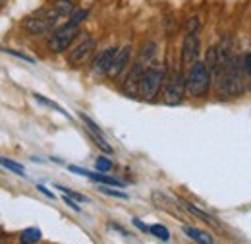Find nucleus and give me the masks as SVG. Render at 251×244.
I'll list each match as a JSON object with an SVG mask.
<instances>
[{
	"label": "nucleus",
	"instance_id": "10",
	"mask_svg": "<svg viewBox=\"0 0 251 244\" xmlns=\"http://www.w3.org/2000/svg\"><path fill=\"white\" fill-rule=\"evenodd\" d=\"M95 39H85V41H81L75 49H72V53H70V64H81V62L85 61L91 53L95 51Z\"/></svg>",
	"mask_w": 251,
	"mask_h": 244
},
{
	"label": "nucleus",
	"instance_id": "31",
	"mask_svg": "<svg viewBox=\"0 0 251 244\" xmlns=\"http://www.w3.org/2000/svg\"><path fill=\"white\" fill-rule=\"evenodd\" d=\"M0 4H2V0H0Z\"/></svg>",
	"mask_w": 251,
	"mask_h": 244
},
{
	"label": "nucleus",
	"instance_id": "13",
	"mask_svg": "<svg viewBox=\"0 0 251 244\" xmlns=\"http://www.w3.org/2000/svg\"><path fill=\"white\" fill-rule=\"evenodd\" d=\"M180 204H182L191 215H195L197 219H201V221H205V223H209V225H217V221H215L211 215L207 214V212H203V210H199L195 204H189V202H186V200H180Z\"/></svg>",
	"mask_w": 251,
	"mask_h": 244
},
{
	"label": "nucleus",
	"instance_id": "28",
	"mask_svg": "<svg viewBox=\"0 0 251 244\" xmlns=\"http://www.w3.org/2000/svg\"><path fill=\"white\" fill-rule=\"evenodd\" d=\"M64 202H66V206H70V208H72L74 212H81V208H79V206H77V204L74 202V198H70L68 194L64 196Z\"/></svg>",
	"mask_w": 251,
	"mask_h": 244
},
{
	"label": "nucleus",
	"instance_id": "27",
	"mask_svg": "<svg viewBox=\"0 0 251 244\" xmlns=\"http://www.w3.org/2000/svg\"><path fill=\"white\" fill-rule=\"evenodd\" d=\"M242 70H244L246 74H251V53L244 57V61H242Z\"/></svg>",
	"mask_w": 251,
	"mask_h": 244
},
{
	"label": "nucleus",
	"instance_id": "2",
	"mask_svg": "<svg viewBox=\"0 0 251 244\" xmlns=\"http://www.w3.org/2000/svg\"><path fill=\"white\" fill-rule=\"evenodd\" d=\"M58 14L50 8V10H39L35 12L33 16L24 20V28L33 33V35H47L56 28V22H58Z\"/></svg>",
	"mask_w": 251,
	"mask_h": 244
},
{
	"label": "nucleus",
	"instance_id": "24",
	"mask_svg": "<svg viewBox=\"0 0 251 244\" xmlns=\"http://www.w3.org/2000/svg\"><path fill=\"white\" fill-rule=\"evenodd\" d=\"M199 30V18L195 16V18H189L188 24H186V31L188 33H195V31Z\"/></svg>",
	"mask_w": 251,
	"mask_h": 244
},
{
	"label": "nucleus",
	"instance_id": "3",
	"mask_svg": "<svg viewBox=\"0 0 251 244\" xmlns=\"http://www.w3.org/2000/svg\"><path fill=\"white\" fill-rule=\"evenodd\" d=\"M162 82H164V70H162L160 66H157V64L147 66V70L143 72V76H141V80H139L137 93H139L143 99L151 101V99L157 97Z\"/></svg>",
	"mask_w": 251,
	"mask_h": 244
},
{
	"label": "nucleus",
	"instance_id": "1",
	"mask_svg": "<svg viewBox=\"0 0 251 244\" xmlns=\"http://www.w3.org/2000/svg\"><path fill=\"white\" fill-rule=\"evenodd\" d=\"M211 88V72L207 68V64L201 61H195L189 66V72L186 76V92L189 97L199 99L205 97Z\"/></svg>",
	"mask_w": 251,
	"mask_h": 244
},
{
	"label": "nucleus",
	"instance_id": "14",
	"mask_svg": "<svg viewBox=\"0 0 251 244\" xmlns=\"http://www.w3.org/2000/svg\"><path fill=\"white\" fill-rule=\"evenodd\" d=\"M52 10H54L60 18H66V16H72V14L75 12V6H74V0H54Z\"/></svg>",
	"mask_w": 251,
	"mask_h": 244
},
{
	"label": "nucleus",
	"instance_id": "6",
	"mask_svg": "<svg viewBox=\"0 0 251 244\" xmlns=\"http://www.w3.org/2000/svg\"><path fill=\"white\" fill-rule=\"evenodd\" d=\"M75 37H77V28L72 26V24H66L60 30H56L52 33V37L49 39V49L52 53H64L74 43Z\"/></svg>",
	"mask_w": 251,
	"mask_h": 244
},
{
	"label": "nucleus",
	"instance_id": "21",
	"mask_svg": "<svg viewBox=\"0 0 251 244\" xmlns=\"http://www.w3.org/2000/svg\"><path fill=\"white\" fill-rule=\"evenodd\" d=\"M79 119L87 124V128H89V132H91V134H95V136H102V130H100V128H99V126H97L89 117H85V115L81 113V115H79Z\"/></svg>",
	"mask_w": 251,
	"mask_h": 244
},
{
	"label": "nucleus",
	"instance_id": "30",
	"mask_svg": "<svg viewBox=\"0 0 251 244\" xmlns=\"http://www.w3.org/2000/svg\"><path fill=\"white\" fill-rule=\"evenodd\" d=\"M133 223H135V225H137V227H139L141 231H145V233H149V227H145V225H143V223H141L139 219H133Z\"/></svg>",
	"mask_w": 251,
	"mask_h": 244
},
{
	"label": "nucleus",
	"instance_id": "7",
	"mask_svg": "<svg viewBox=\"0 0 251 244\" xmlns=\"http://www.w3.org/2000/svg\"><path fill=\"white\" fill-rule=\"evenodd\" d=\"M197 55H199V39H197V33H188L186 39H184V45H182V62L186 66H191L193 62L197 61Z\"/></svg>",
	"mask_w": 251,
	"mask_h": 244
},
{
	"label": "nucleus",
	"instance_id": "20",
	"mask_svg": "<svg viewBox=\"0 0 251 244\" xmlns=\"http://www.w3.org/2000/svg\"><path fill=\"white\" fill-rule=\"evenodd\" d=\"M87 16H89V10H79V12H74V14H72V20H70L68 24H72V26H75V28H77V26H79V24H81V22H83Z\"/></svg>",
	"mask_w": 251,
	"mask_h": 244
},
{
	"label": "nucleus",
	"instance_id": "22",
	"mask_svg": "<svg viewBox=\"0 0 251 244\" xmlns=\"http://www.w3.org/2000/svg\"><path fill=\"white\" fill-rule=\"evenodd\" d=\"M56 190H62L64 194H68V196H72L74 200H77V202H89L83 194H77V192H74V190H70V188H64V186H56Z\"/></svg>",
	"mask_w": 251,
	"mask_h": 244
},
{
	"label": "nucleus",
	"instance_id": "11",
	"mask_svg": "<svg viewBox=\"0 0 251 244\" xmlns=\"http://www.w3.org/2000/svg\"><path fill=\"white\" fill-rule=\"evenodd\" d=\"M70 171H72V173H77V175H83V177L91 179V181H95V183L108 184V186H118V188L124 186V183H120V181H116V179H112V177L99 175V173H91V171H85V169H79V167H70Z\"/></svg>",
	"mask_w": 251,
	"mask_h": 244
},
{
	"label": "nucleus",
	"instance_id": "25",
	"mask_svg": "<svg viewBox=\"0 0 251 244\" xmlns=\"http://www.w3.org/2000/svg\"><path fill=\"white\" fill-rule=\"evenodd\" d=\"M4 53H8V55H12V57H18V59H22V61L25 62H35L31 57H27V55H24V53H16V51H12V49H6Z\"/></svg>",
	"mask_w": 251,
	"mask_h": 244
},
{
	"label": "nucleus",
	"instance_id": "26",
	"mask_svg": "<svg viewBox=\"0 0 251 244\" xmlns=\"http://www.w3.org/2000/svg\"><path fill=\"white\" fill-rule=\"evenodd\" d=\"M100 192H104V194H108V196H114V198H127L124 192H116V190H110V188H106V186H102L100 188Z\"/></svg>",
	"mask_w": 251,
	"mask_h": 244
},
{
	"label": "nucleus",
	"instance_id": "18",
	"mask_svg": "<svg viewBox=\"0 0 251 244\" xmlns=\"http://www.w3.org/2000/svg\"><path fill=\"white\" fill-rule=\"evenodd\" d=\"M33 97H35V99H37L39 103H43V105H47V107H50V109H54V111H58V113H62L64 117H68V119H70V115H68V113L64 111V109H62V107H60V105H56L54 101H49L47 97H43V95H39V93H33Z\"/></svg>",
	"mask_w": 251,
	"mask_h": 244
},
{
	"label": "nucleus",
	"instance_id": "9",
	"mask_svg": "<svg viewBox=\"0 0 251 244\" xmlns=\"http://www.w3.org/2000/svg\"><path fill=\"white\" fill-rule=\"evenodd\" d=\"M129 57H131V47H129V45L118 49V53H116V57H114V62H112V66H110V70H108V76H110V78H118V76L124 72L126 66H127Z\"/></svg>",
	"mask_w": 251,
	"mask_h": 244
},
{
	"label": "nucleus",
	"instance_id": "5",
	"mask_svg": "<svg viewBox=\"0 0 251 244\" xmlns=\"http://www.w3.org/2000/svg\"><path fill=\"white\" fill-rule=\"evenodd\" d=\"M184 93H186V78L180 72H176L168 78L162 92V99L166 105H180L184 99Z\"/></svg>",
	"mask_w": 251,
	"mask_h": 244
},
{
	"label": "nucleus",
	"instance_id": "23",
	"mask_svg": "<svg viewBox=\"0 0 251 244\" xmlns=\"http://www.w3.org/2000/svg\"><path fill=\"white\" fill-rule=\"evenodd\" d=\"M93 140L97 142V146H99V148H100L104 153H112V148L106 144V140H104L102 136H95V134H93Z\"/></svg>",
	"mask_w": 251,
	"mask_h": 244
},
{
	"label": "nucleus",
	"instance_id": "16",
	"mask_svg": "<svg viewBox=\"0 0 251 244\" xmlns=\"http://www.w3.org/2000/svg\"><path fill=\"white\" fill-rule=\"evenodd\" d=\"M0 165H2L4 169H8V171L20 175V177H24V173H25L24 165H20V163H16V161H10V159H6V157H0Z\"/></svg>",
	"mask_w": 251,
	"mask_h": 244
},
{
	"label": "nucleus",
	"instance_id": "4",
	"mask_svg": "<svg viewBox=\"0 0 251 244\" xmlns=\"http://www.w3.org/2000/svg\"><path fill=\"white\" fill-rule=\"evenodd\" d=\"M222 80L219 82L220 97H232L242 92V74L236 61H228V64L222 68Z\"/></svg>",
	"mask_w": 251,
	"mask_h": 244
},
{
	"label": "nucleus",
	"instance_id": "8",
	"mask_svg": "<svg viewBox=\"0 0 251 244\" xmlns=\"http://www.w3.org/2000/svg\"><path fill=\"white\" fill-rule=\"evenodd\" d=\"M116 53H118V49H116V47H108L106 51H102V53H100V55L93 61V72L95 74H99V76L108 74V70H110L112 62H114Z\"/></svg>",
	"mask_w": 251,
	"mask_h": 244
},
{
	"label": "nucleus",
	"instance_id": "29",
	"mask_svg": "<svg viewBox=\"0 0 251 244\" xmlns=\"http://www.w3.org/2000/svg\"><path fill=\"white\" fill-rule=\"evenodd\" d=\"M37 190H41V192H43L45 196H49V198H54V196H52V192H50V190H47L45 186H37Z\"/></svg>",
	"mask_w": 251,
	"mask_h": 244
},
{
	"label": "nucleus",
	"instance_id": "19",
	"mask_svg": "<svg viewBox=\"0 0 251 244\" xmlns=\"http://www.w3.org/2000/svg\"><path fill=\"white\" fill-rule=\"evenodd\" d=\"M95 169H97L99 173H108V171H112V161L106 159V157H99V159L95 161Z\"/></svg>",
	"mask_w": 251,
	"mask_h": 244
},
{
	"label": "nucleus",
	"instance_id": "12",
	"mask_svg": "<svg viewBox=\"0 0 251 244\" xmlns=\"http://www.w3.org/2000/svg\"><path fill=\"white\" fill-rule=\"evenodd\" d=\"M184 233H186V237H189V239L195 241V243H201V244L215 243V239H213L209 233H203V231H199V229H195V227H184Z\"/></svg>",
	"mask_w": 251,
	"mask_h": 244
},
{
	"label": "nucleus",
	"instance_id": "17",
	"mask_svg": "<svg viewBox=\"0 0 251 244\" xmlns=\"http://www.w3.org/2000/svg\"><path fill=\"white\" fill-rule=\"evenodd\" d=\"M149 233L153 235V237H157L158 241H170V233H168V229L164 227V225H151L149 227Z\"/></svg>",
	"mask_w": 251,
	"mask_h": 244
},
{
	"label": "nucleus",
	"instance_id": "15",
	"mask_svg": "<svg viewBox=\"0 0 251 244\" xmlns=\"http://www.w3.org/2000/svg\"><path fill=\"white\" fill-rule=\"evenodd\" d=\"M41 231L37 229V227H31V229H25L24 233H22V237H20V243L24 244H33V243H39L41 241Z\"/></svg>",
	"mask_w": 251,
	"mask_h": 244
}]
</instances>
